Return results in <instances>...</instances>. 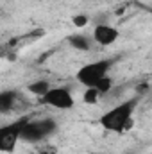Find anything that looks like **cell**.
Instances as JSON below:
<instances>
[{
	"mask_svg": "<svg viewBox=\"0 0 152 154\" xmlns=\"http://www.w3.org/2000/svg\"><path fill=\"white\" fill-rule=\"evenodd\" d=\"M134 109H136V99L125 100V102L111 108L109 111H106L99 118V122L106 131L123 133V131L132 127V113H134Z\"/></svg>",
	"mask_w": 152,
	"mask_h": 154,
	"instance_id": "1",
	"label": "cell"
},
{
	"mask_svg": "<svg viewBox=\"0 0 152 154\" xmlns=\"http://www.w3.org/2000/svg\"><path fill=\"white\" fill-rule=\"evenodd\" d=\"M111 68L109 61H95V63H88L84 66H81L77 70V82H81L86 88H95L104 77H108V72Z\"/></svg>",
	"mask_w": 152,
	"mask_h": 154,
	"instance_id": "2",
	"label": "cell"
},
{
	"mask_svg": "<svg viewBox=\"0 0 152 154\" xmlns=\"http://www.w3.org/2000/svg\"><path fill=\"white\" fill-rule=\"evenodd\" d=\"M57 129L56 122L52 118H45V120H34V122H27L23 131H22V140L29 142V143H38L41 140H45L48 134H52Z\"/></svg>",
	"mask_w": 152,
	"mask_h": 154,
	"instance_id": "3",
	"label": "cell"
},
{
	"mask_svg": "<svg viewBox=\"0 0 152 154\" xmlns=\"http://www.w3.org/2000/svg\"><path fill=\"white\" fill-rule=\"evenodd\" d=\"M27 122H29V118H20V120H14L13 124L0 127V149L4 152L14 151V145L18 143V140H22V131Z\"/></svg>",
	"mask_w": 152,
	"mask_h": 154,
	"instance_id": "4",
	"label": "cell"
},
{
	"mask_svg": "<svg viewBox=\"0 0 152 154\" xmlns=\"http://www.w3.org/2000/svg\"><path fill=\"white\" fill-rule=\"evenodd\" d=\"M41 100L43 104L56 109H72L75 106L74 95L70 93L68 88H50V91L45 97H41Z\"/></svg>",
	"mask_w": 152,
	"mask_h": 154,
	"instance_id": "5",
	"label": "cell"
},
{
	"mask_svg": "<svg viewBox=\"0 0 152 154\" xmlns=\"http://www.w3.org/2000/svg\"><path fill=\"white\" fill-rule=\"evenodd\" d=\"M118 36H120L118 29H114V27L108 25V23H100V25H97V27L93 29V39H95V43H99L100 47L113 45L114 41L118 39Z\"/></svg>",
	"mask_w": 152,
	"mask_h": 154,
	"instance_id": "6",
	"label": "cell"
},
{
	"mask_svg": "<svg viewBox=\"0 0 152 154\" xmlns=\"http://www.w3.org/2000/svg\"><path fill=\"white\" fill-rule=\"evenodd\" d=\"M68 43L72 45V48L75 50H90L91 48V39L86 38L84 34H72L68 38Z\"/></svg>",
	"mask_w": 152,
	"mask_h": 154,
	"instance_id": "7",
	"label": "cell"
},
{
	"mask_svg": "<svg viewBox=\"0 0 152 154\" xmlns=\"http://www.w3.org/2000/svg\"><path fill=\"white\" fill-rule=\"evenodd\" d=\"M27 90L32 93V95H38V97H45L48 91H50V84L47 82V81H43V79H39V81H34V82H31L29 86H27Z\"/></svg>",
	"mask_w": 152,
	"mask_h": 154,
	"instance_id": "8",
	"label": "cell"
},
{
	"mask_svg": "<svg viewBox=\"0 0 152 154\" xmlns=\"http://www.w3.org/2000/svg\"><path fill=\"white\" fill-rule=\"evenodd\" d=\"M14 100H16V91H2L0 93V109L4 113H7L14 106Z\"/></svg>",
	"mask_w": 152,
	"mask_h": 154,
	"instance_id": "9",
	"label": "cell"
},
{
	"mask_svg": "<svg viewBox=\"0 0 152 154\" xmlns=\"http://www.w3.org/2000/svg\"><path fill=\"white\" fill-rule=\"evenodd\" d=\"M99 97H100V93H99V90L97 88H86V91H84V102L86 104H95L97 100H99Z\"/></svg>",
	"mask_w": 152,
	"mask_h": 154,
	"instance_id": "10",
	"label": "cell"
},
{
	"mask_svg": "<svg viewBox=\"0 0 152 154\" xmlns=\"http://www.w3.org/2000/svg\"><path fill=\"white\" fill-rule=\"evenodd\" d=\"M111 86H113V81H111L109 77H104V79L95 86V88L99 90V93H100V95H104V93H108V91L111 90Z\"/></svg>",
	"mask_w": 152,
	"mask_h": 154,
	"instance_id": "11",
	"label": "cell"
},
{
	"mask_svg": "<svg viewBox=\"0 0 152 154\" xmlns=\"http://www.w3.org/2000/svg\"><path fill=\"white\" fill-rule=\"evenodd\" d=\"M72 23L75 25L77 29H82V27H86V25L90 23V16H88V14H75V16L72 18Z\"/></svg>",
	"mask_w": 152,
	"mask_h": 154,
	"instance_id": "12",
	"label": "cell"
}]
</instances>
